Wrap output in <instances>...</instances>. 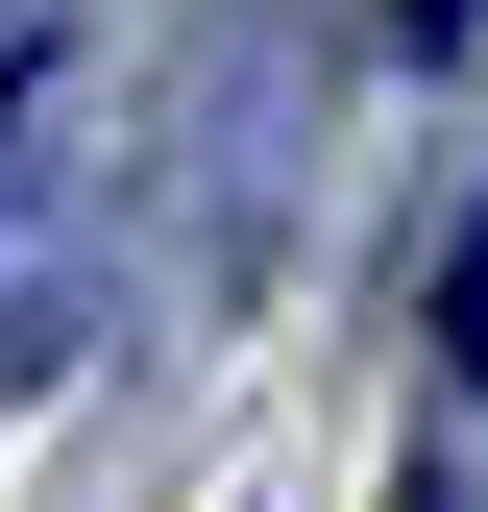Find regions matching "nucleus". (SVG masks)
<instances>
[{"instance_id": "2", "label": "nucleus", "mask_w": 488, "mask_h": 512, "mask_svg": "<svg viewBox=\"0 0 488 512\" xmlns=\"http://www.w3.org/2000/svg\"><path fill=\"white\" fill-rule=\"evenodd\" d=\"M391 25H415V49H464V25H488V0H391Z\"/></svg>"}, {"instance_id": "1", "label": "nucleus", "mask_w": 488, "mask_h": 512, "mask_svg": "<svg viewBox=\"0 0 488 512\" xmlns=\"http://www.w3.org/2000/svg\"><path fill=\"white\" fill-rule=\"evenodd\" d=\"M440 366L488 391V196H464V269H440Z\"/></svg>"}]
</instances>
